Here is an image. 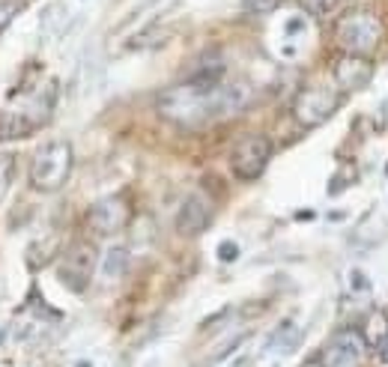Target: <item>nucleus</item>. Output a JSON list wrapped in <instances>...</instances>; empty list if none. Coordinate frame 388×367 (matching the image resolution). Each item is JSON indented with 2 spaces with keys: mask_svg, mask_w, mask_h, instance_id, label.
Masks as SVG:
<instances>
[{
  "mask_svg": "<svg viewBox=\"0 0 388 367\" xmlns=\"http://www.w3.org/2000/svg\"><path fill=\"white\" fill-rule=\"evenodd\" d=\"M251 105V87L245 81H227L219 57L206 60L185 81L159 93V114L179 129H204L219 119L236 117Z\"/></svg>",
  "mask_w": 388,
  "mask_h": 367,
  "instance_id": "f257e3e1",
  "label": "nucleus"
},
{
  "mask_svg": "<svg viewBox=\"0 0 388 367\" xmlns=\"http://www.w3.org/2000/svg\"><path fill=\"white\" fill-rule=\"evenodd\" d=\"M96 266H99L96 248H93L90 242H75L72 248L60 257L57 278L69 293H84V289L90 287V281H93V275H96Z\"/></svg>",
  "mask_w": 388,
  "mask_h": 367,
  "instance_id": "39448f33",
  "label": "nucleus"
},
{
  "mask_svg": "<svg viewBox=\"0 0 388 367\" xmlns=\"http://www.w3.org/2000/svg\"><path fill=\"white\" fill-rule=\"evenodd\" d=\"M337 108H340V93L325 84H310L293 99V117L305 129L323 126L329 117H335Z\"/></svg>",
  "mask_w": 388,
  "mask_h": 367,
  "instance_id": "20e7f679",
  "label": "nucleus"
},
{
  "mask_svg": "<svg viewBox=\"0 0 388 367\" xmlns=\"http://www.w3.org/2000/svg\"><path fill=\"white\" fill-rule=\"evenodd\" d=\"M269 161H272V141L266 134H245L230 152V171L245 182L263 176Z\"/></svg>",
  "mask_w": 388,
  "mask_h": 367,
  "instance_id": "423d86ee",
  "label": "nucleus"
},
{
  "mask_svg": "<svg viewBox=\"0 0 388 367\" xmlns=\"http://www.w3.org/2000/svg\"><path fill=\"white\" fill-rule=\"evenodd\" d=\"M299 367H323L320 361H305V364H299Z\"/></svg>",
  "mask_w": 388,
  "mask_h": 367,
  "instance_id": "393cba45",
  "label": "nucleus"
},
{
  "mask_svg": "<svg viewBox=\"0 0 388 367\" xmlns=\"http://www.w3.org/2000/svg\"><path fill=\"white\" fill-rule=\"evenodd\" d=\"M21 12V4L19 0H0V33L12 24V18Z\"/></svg>",
  "mask_w": 388,
  "mask_h": 367,
  "instance_id": "aec40b11",
  "label": "nucleus"
},
{
  "mask_svg": "<svg viewBox=\"0 0 388 367\" xmlns=\"http://www.w3.org/2000/svg\"><path fill=\"white\" fill-rule=\"evenodd\" d=\"M57 236L54 233H48V236H42V239H36L33 245L27 248V263H30V269H42V266H48L51 260H54V254H57Z\"/></svg>",
  "mask_w": 388,
  "mask_h": 367,
  "instance_id": "4468645a",
  "label": "nucleus"
},
{
  "mask_svg": "<svg viewBox=\"0 0 388 367\" xmlns=\"http://www.w3.org/2000/svg\"><path fill=\"white\" fill-rule=\"evenodd\" d=\"M78 367H93V364H90V361H81V364H78Z\"/></svg>",
  "mask_w": 388,
  "mask_h": 367,
  "instance_id": "a878e982",
  "label": "nucleus"
},
{
  "mask_svg": "<svg viewBox=\"0 0 388 367\" xmlns=\"http://www.w3.org/2000/svg\"><path fill=\"white\" fill-rule=\"evenodd\" d=\"M236 257H239V245L236 242H221L219 245V260H221V263H233Z\"/></svg>",
  "mask_w": 388,
  "mask_h": 367,
  "instance_id": "412c9836",
  "label": "nucleus"
},
{
  "mask_svg": "<svg viewBox=\"0 0 388 367\" xmlns=\"http://www.w3.org/2000/svg\"><path fill=\"white\" fill-rule=\"evenodd\" d=\"M350 287H359L355 293H367V289H370V281L365 278L362 272H350Z\"/></svg>",
  "mask_w": 388,
  "mask_h": 367,
  "instance_id": "4be33fe9",
  "label": "nucleus"
},
{
  "mask_svg": "<svg viewBox=\"0 0 388 367\" xmlns=\"http://www.w3.org/2000/svg\"><path fill=\"white\" fill-rule=\"evenodd\" d=\"M302 27H305V21H302V18H290L287 33H290V36H293V33H302Z\"/></svg>",
  "mask_w": 388,
  "mask_h": 367,
  "instance_id": "5701e85b",
  "label": "nucleus"
},
{
  "mask_svg": "<svg viewBox=\"0 0 388 367\" xmlns=\"http://www.w3.org/2000/svg\"><path fill=\"white\" fill-rule=\"evenodd\" d=\"M367 344L359 329H344L323 346V367H362L365 364Z\"/></svg>",
  "mask_w": 388,
  "mask_h": 367,
  "instance_id": "6e6552de",
  "label": "nucleus"
},
{
  "mask_svg": "<svg viewBox=\"0 0 388 367\" xmlns=\"http://www.w3.org/2000/svg\"><path fill=\"white\" fill-rule=\"evenodd\" d=\"M299 344H302V329L293 323V319H284V323H278L275 331L269 334L266 353H272V356H290Z\"/></svg>",
  "mask_w": 388,
  "mask_h": 367,
  "instance_id": "9b49d317",
  "label": "nucleus"
},
{
  "mask_svg": "<svg viewBox=\"0 0 388 367\" xmlns=\"http://www.w3.org/2000/svg\"><path fill=\"white\" fill-rule=\"evenodd\" d=\"M302 9L308 15H314V18H325V15H332L337 9L340 0H299Z\"/></svg>",
  "mask_w": 388,
  "mask_h": 367,
  "instance_id": "a211bd4d",
  "label": "nucleus"
},
{
  "mask_svg": "<svg viewBox=\"0 0 388 367\" xmlns=\"http://www.w3.org/2000/svg\"><path fill=\"white\" fill-rule=\"evenodd\" d=\"M132 206L122 194H108L87 209V227L96 236H117L120 230H126Z\"/></svg>",
  "mask_w": 388,
  "mask_h": 367,
  "instance_id": "0eeeda50",
  "label": "nucleus"
},
{
  "mask_svg": "<svg viewBox=\"0 0 388 367\" xmlns=\"http://www.w3.org/2000/svg\"><path fill=\"white\" fill-rule=\"evenodd\" d=\"M72 147L66 141H51L36 149L33 161H30V186L39 194H54L66 186L72 174Z\"/></svg>",
  "mask_w": 388,
  "mask_h": 367,
  "instance_id": "f03ea898",
  "label": "nucleus"
},
{
  "mask_svg": "<svg viewBox=\"0 0 388 367\" xmlns=\"http://www.w3.org/2000/svg\"><path fill=\"white\" fill-rule=\"evenodd\" d=\"M212 216H215L212 197L204 191H192L177 212V233L185 239H194L212 224Z\"/></svg>",
  "mask_w": 388,
  "mask_h": 367,
  "instance_id": "1a4fd4ad",
  "label": "nucleus"
},
{
  "mask_svg": "<svg viewBox=\"0 0 388 367\" xmlns=\"http://www.w3.org/2000/svg\"><path fill=\"white\" fill-rule=\"evenodd\" d=\"M385 174H388V171H385Z\"/></svg>",
  "mask_w": 388,
  "mask_h": 367,
  "instance_id": "bb28decb",
  "label": "nucleus"
},
{
  "mask_svg": "<svg viewBox=\"0 0 388 367\" xmlns=\"http://www.w3.org/2000/svg\"><path fill=\"white\" fill-rule=\"evenodd\" d=\"M359 331H362V338H365L367 346H379L388 338V314L385 311H367Z\"/></svg>",
  "mask_w": 388,
  "mask_h": 367,
  "instance_id": "ddd939ff",
  "label": "nucleus"
},
{
  "mask_svg": "<svg viewBox=\"0 0 388 367\" xmlns=\"http://www.w3.org/2000/svg\"><path fill=\"white\" fill-rule=\"evenodd\" d=\"M281 6V0H242V9L251 15H269Z\"/></svg>",
  "mask_w": 388,
  "mask_h": 367,
  "instance_id": "6ab92c4d",
  "label": "nucleus"
},
{
  "mask_svg": "<svg viewBox=\"0 0 388 367\" xmlns=\"http://www.w3.org/2000/svg\"><path fill=\"white\" fill-rule=\"evenodd\" d=\"M102 275L108 281H117L122 278V275L129 272V248H122V245H117V248H108L105 251V260H102Z\"/></svg>",
  "mask_w": 388,
  "mask_h": 367,
  "instance_id": "2eb2a0df",
  "label": "nucleus"
},
{
  "mask_svg": "<svg viewBox=\"0 0 388 367\" xmlns=\"http://www.w3.org/2000/svg\"><path fill=\"white\" fill-rule=\"evenodd\" d=\"M370 75H374V66L370 60L362 54H340L335 63V84L344 90V93H355L370 84Z\"/></svg>",
  "mask_w": 388,
  "mask_h": 367,
  "instance_id": "9d476101",
  "label": "nucleus"
},
{
  "mask_svg": "<svg viewBox=\"0 0 388 367\" xmlns=\"http://www.w3.org/2000/svg\"><path fill=\"white\" fill-rule=\"evenodd\" d=\"M164 39H167V33L162 27H147L144 33H137L135 39H129V48H150V45L155 48V45H162Z\"/></svg>",
  "mask_w": 388,
  "mask_h": 367,
  "instance_id": "f3484780",
  "label": "nucleus"
},
{
  "mask_svg": "<svg viewBox=\"0 0 388 367\" xmlns=\"http://www.w3.org/2000/svg\"><path fill=\"white\" fill-rule=\"evenodd\" d=\"M15 179V156L12 152H0V201L9 194Z\"/></svg>",
  "mask_w": 388,
  "mask_h": 367,
  "instance_id": "dca6fc26",
  "label": "nucleus"
},
{
  "mask_svg": "<svg viewBox=\"0 0 388 367\" xmlns=\"http://www.w3.org/2000/svg\"><path fill=\"white\" fill-rule=\"evenodd\" d=\"M377 353H379V358H382V361L388 364V338H385V341H382V344L377 346Z\"/></svg>",
  "mask_w": 388,
  "mask_h": 367,
  "instance_id": "b1692460",
  "label": "nucleus"
},
{
  "mask_svg": "<svg viewBox=\"0 0 388 367\" xmlns=\"http://www.w3.org/2000/svg\"><path fill=\"white\" fill-rule=\"evenodd\" d=\"M337 45L344 48V54H362L367 57L382 39V21L377 12L370 9H352L337 21L335 30Z\"/></svg>",
  "mask_w": 388,
  "mask_h": 367,
  "instance_id": "7ed1b4c3",
  "label": "nucleus"
},
{
  "mask_svg": "<svg viewBox=\"0 0 388 367\" xmlns=\"http://www.w3.org/2000/svg\"><path fill=\"white\" fill-rule=\"evenodd\" d=\"M33 129V122L27 119V114H19V111H4L0 114V144H9V141H21L27 137Z\"/></svg>",
  "mask_w": 388,
  "mask_h": 367,
  "instance_id": "f8f14e48",
  "label": "nucleus"
}]
</instances>
